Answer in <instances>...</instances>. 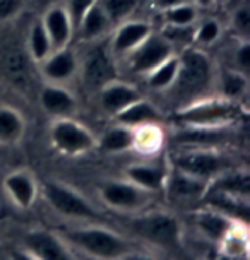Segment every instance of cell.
Segmentation results:
<instances>
[{
    "label": "cell",
    "instance_id": "6da1fadb",
    "mask_svg": "<svg viewBox=\"0 0 250 260\" xmlns=\"http://www.w3.org/2000/svg\"><path fill=\"white\" fill-rule=\"evenodd\" d=\"M216 60L209 50L189 46L178 52V72L175 82L165 92L163 100L171 105V111L214 94Z\"/></svg>",
    "mask_w": 250,
    "mask_h": 260
},
{
    "label": "cell",
    "instance_id": "7a4b0ae2",
    "mask_svg": "<svg viewBox=\"0 0 250 260\" xmlns=\"http://www.w3.org/2000/svg\"><path fill=\"white\" fill-rule=\"evenodd\" d=\"M170 117L175 127H228L247 122L248 106L211 94L171 111Z\"/></svg>",
    "mask_w": 250,
    "mask_h": 260
},
{
    "label": "cell",
    "instance_id": "3957f363",
    "mask_svg": "<svg viewBox=\"0 0 250 260\" xmlns=\"http://www.w3.org/2000/svg\"><path fill=\"white\" fill-rule=\"evenodd\" d=\"M58 236L69 248L79 250L95 260H120L136 252L134 243L125 236L98 224L67 228Z\"/></svg>",
    "mask_w": 250,
    "mask_h": 260
},
{
    "label": "cell",
    "instance_id": "277c9868",
    "mask_svg": "<svg viewBox=\"0 0 250 260\" xmlns=\"http://www.w3.org/2000/svg\"><path fill=\"white\" fill-rule=\"evenodd\" d=\"M238 166L233 156L217 147H178L170 156V168L183 171L207 183Z\"/></svg>",
    "mask_w": 250,
    "mask_h": 260
},
{
    "label": "cell",
    "instance_id": "5b68a950",
    "mask_svg": "<svg viewBox=\"0 0 250 260\" xmlns=\"http://www.w3.org/2000/svg\"><path fill=\"white\" fill-rule=\"evenodd\" d=\"M125 226L134 236L165 250L182 247V224L168 211H139L125 219Z\"/></svg>",
    "mask_w": 250,
    "mask_h": 260
},
{
    "label": "cell",
    "instance_id": "8992f818",
    "mask_svg": "<svg viewBox=\"0 0 250 260\" xmlns=\"http://www.w3.org/2000/svg\"><path fill=\"white\" fill-rule=\"evenodd\" d=\"M79 52V72L77 81L82 87L95 96L105 84L120 77V63L108 46V38L84 45Z\"/></svg>",
    "mask_w": 250,
    "mask_h": 260
},
{
    "label": "cell",
    "instance_id": "52a82bcc",
    "mask_svg": "<svg viewBox=\"0 0 250 260\" xmlns=\"http://www.w3.org/2000/svg\"><path fill=\"white\" fill-rule=\"evenodd\" d=\"M48 137L55 151L71 157L89 154L98 144V137L92 134V130L76 120V117L52 118Z\"/></svg>",
    "mask_w": 250,
    "mask_h": 260
},
{
    "label": "cell",
    "instance_id": "ba28073f",
    "mask_svg": "<svg viewBox=\"0 0 250 260\" xmlns=\"http://www.w3.org/2000/svg\"><path fill=\"white\" fill-rule=\"evenodd\" d=\"M45 201L57 212L58 216L71 221H100L101 214L82 193L69 185L57 182V180H46L43 183Z\"/></svg>",
    "mask_w": 250,
    "mask_h": 260
},
{
    "label": "cell",
    "instance_id": "9c48e42d",
    "mask_svg": "<svg viewBox=\"0 0 250 260\" xmlns=\"http://www.w3.org/2000/svg\"><path fill=\"white\" fill-rule=\"evenodd\" d=\"M36 74V65L27 55L24 43L9 41L0 46V76L14 89L22 94L35 89Z\"/></svg>",
    "mask_w": 250,
    "mask_h": 260
},
{
    "label": "cell",
    "instance_id": "30bf717a",
    "mask_svg": "<svg viewBox=\"0 0 250 260\" xmlns=\"http://www.w3.org/2000/svg\"><path fill=\"white\" fill-rule=\"evenodd\" d=\"M175 53L178 52L156 27L137 48H134L131 53L125 55L122 60H118V63L120 69L123 67L131 76L144 77L156 65L165 62L166 58H170Z\"/></svg>",
    "mask_w": 250,
    "mask_h": 260
},
{
    "label": "cell",
    "instance_id": "8fae6325",
    "mask_svg": "<svg viewBox=\"0 0 250 260\" xmlns=\"http://www.w3.org/2000/svg\"><path fill=\"white\" fill-rule=\"evenodd\" d=\"M98 195L106 207L118 212L136 214L139 211L147 209L152 193L139 188L137 185L131 183L125 178H110L98 183Z\"/></svg>",
    "mask_w": 250,
    "mask_h": 260
},
{
    "label": "cell",
    "instance_id": "7c38bea8",
    "mask_svg": "<svg viewBox=\"0 0 250 260\" xmlns=\"http://www.w3.org/2000/svg\"><path fill=\"white\" fill-rule=\"evenodd\" d=\"M36 71L43 82L69 86L76 81L79 72V50L74 43L62 50H55L36 67Z\"/></svg>",
    "mask_w": 250,
    "mask_h": 260
},
{
    "label": "cell",
    "instance_id": "4fadbf2b",
    "mask_svg": "<svg viewBox=\"0 0 250 260\" xmlns=\"http://www.w3.org/2000/svg\"><path fill=\"white\" fill-rule=\"evenodd\" d=\"M142 96H144V91L141 86L118 77L105 84L92 98H95L96 106L101 113L108 118H113L115 115Z\"/></svg>",
    "mask_w": 250,
    "mask_h": 260
},
{
    "label": "cell",
    "instance_id": "5bb4252c",
    "mask_svg": "<svg viewBox=\"0 0 250 260\" xmlns=\"http://www.w3.org/2000/svg\"><path fill=\"white\" fill-rule=\"evenodd\" d=\"M154 29V22H151L149 19L131 17V19L120 22L113 27L108 36V46L115 55V58L122 60L125 55H129L134 48H137Z\"/></svg>",
    "mask_w": 250,
    "mask_h": 260
},
{
    "label": "cell",
    "instance_id": "9a60e30c",
    "mask_svg": "<svg viewBox=\"0 0 250 260\" xmlns=\"http://www.w3.org/2000/svg\"><path fill=\"white\" fill-rule=\"evenodd\" d=\"M36 98H38L40 108L50 118L76 117L79 113V100L76 92L69 89V86L41 82L36 91Z\"/></svg>",
    "mask_w": 250,
    "mask_h": 260
},
{
    "label": "cell",
    "instance_id": "2e32d148",
    "mask_svg": "<svg viewBox=\"0 0 250 260\" xmlns=\"http://www.w3.org/2000/svg\"><path fill=\"white\" fill-rule=\"evenodd\" d=\"M240 125L228 127H177L173 134V142L178 147H217L223 149L225 144L237 136Z\"/></svg>",
    "mask_w": 250,
    "mask_h": 260
},
{
    "label": "cell",
    "instance_id": "e0dca14e",
    "mask_svg": "<svg viewBox=\"0 0 250 260\" xmlns=\"http://www.w3.org/2000/svg\"><path fill=\"white\" fill-rule=\"evenodd\" d=\"M41 22L52 41L53 52L74 43V24L64 2L52 4L41 11Z\"/></svg>",
    "mask_w": 250,
    "mask_h": 260
},
{
    "label": "cell",
    "instance_id": "ac0fdd59",
    "mask_svg": "<svg viewBox=\"0 0 250 260\" xmlns=\"http://www.w3.org/2000/svg\"><path fill=\"white\" fill-rule=\"evenodd\" d=\"M24 245L27 252L38 260H74L71 248L53 231H29L24 236Z\"/></svg>",
    "mask_w": 250,
    "mask_h": 260
},
{
    "label": "cell",
    "instance_id": "d6986e66",
    "mask_svg": "<svg viewBox=\"0 0 250 260\" xmlns=\"http://www.w3.org/2000/svg\"><path fill=\"white\" fill-rule=\"evenodd\" d=\"M110 120L113 123L123 125V127L136 128L147 123H165L168 120V115L163 111L160 103H156V101H152L151 98L144 94Z\"/></svg>",
    "mask_w": 250,
    "mask_h": 260
},
{
    "label": "cell",
    "instance_id": "ffe728a7",
    "mask_svg": "<svg viewBox=\"0 0 250 260\" xmlns=\"http://www.w3.org/2000/svg\"><path fill=\"white\" fill-rule=\"evenodd\" d=\"M209 183L168 166V176L163 192L177 202H201Z\"/></svg>",
    "mask_w": 250,
    "mask_h": 260
},
{
    "label": "cell",
    "instance_id": "44dd1931",
    "mask_svg": "<svg viewBox=\"0 0 250 260\" xmlns=\"http://www.w3.org/2000/svg\"><path fill=\"white\" fill-rule=\"evenodd\" d=\"M250 89L248 76L243 72H238L235 69H230L226 65L216 62V76H214V94L225 98L230 101L247 103Z\"/></svg>",
    "mask_w": 250,
    "mask_h": 260
},
{
    "label": "cell",
    "instance_id": "7402d4cb",
    "mask_svg": "<svg viewBox=\"0 0 250 260\" xmlns=\"http://www.w3.org/2000/svg\"><path fill=\"white\" fill-rule=\"evenodd\" d=\"M168 168L166 166L154 165V162H132L125 166L123 178L131 183L137 185L139 188L146 190L149 193H160L165 190Z\"/></svg>",
    "mask_w": 250,
    "mask_h": 260
},
{
    "label": "cell",
    "instance_id": "603a6c76",
    "mask_svg": "<svg viewBox=\"0 0 250 260\" xmlns=\"http://www.w3.org/2000/svg\"><path fill=\"white\" fill-rule=\"evenodd\" d=\"M4 190L19 209L33 207L38 195V183L27 170H14L4 178Z\"/></svg>",
    "mask_w": 250,
    "mask_h": 260
},
{
    "label": "cell",
    "instance_id": "cb8c5ba5",
    "mask_svg": "<svg viewBox=\"0 0 250 260\" xmlns=\"http://www.w3.org/2000/svg\"><path fill=\"white\" fill-rule=\"evenodd\" d=\"M112 29H113L112 22L106 17V14L103 9H101L100 0H98V2L82 16L79 24L76 26L74 40H77L82 45L95 43V41L108 38Z\"/></svg>",
    "mask_w": 250,
    "mask_h": 260
},
{
    "label": "cell",
    "instance_id": "d4e9b609",
    "mask_svg": "<svg viewBox=\"0 0 250 260\" xmlns=\"http://www.w3.org/2000/svg\"><path fill=\"white\" fill-rule=\"evenodd\" d=\"M192 222H194V228L204 236L206 240H211V241H221L226 238V235L231 231V228L237 224L238 221H233L230 219L228 216L221 214L217 212L216 209H211L204 206L202 209H197L194 211L192 214Z\"/></svg>",
    "mask_w": 250,
    "mask_h": 260
},
{
    "label": "cell",
    "instance_id": "484cf974",
    "mask_svg": "<svg viewBox=\"0 0 250 260\" xmlns=\"http://www.w3.org/2000/svg\"><path fill=\"white\" fill-rule=\"evenodd\" d=\"M26 118L17 108L0 105V146H16L26 136Z\"/></svg>",
    "mask_w": 250,
    "mask_h": 260
},
{
    "label": "cell",
    "instance_id": "4316f807",
    "mask_svg": "<svg viewBox=\"0 0 250 260\" xmlns=\"http://www.w3.org/2000/svg\"><path fill=\"white\" fill-rule=\"evenodd\" d=\"M207 190L211 192H221V193H228L235 195L240 199H247L250 197V175L248 170L245 166H238V168L228 171V173L217 176L216 180H212L209 183Z\"/></svg>",
    "mask_w": 250,
    "mask_h": 260
},
{
    "label": "cell",
    "instance_id": "83f0119b",
    "mask_svg": "<svg viewBox=\"0 0 250 260\" xmlns=\"http://www.w3.org/2000/svg\"><path fill=\"white\" fill-rule=\"evenodd\" d=\"M178 72V53L171 55L165 62L156 65L151 72H147L142 79V86L154 94H165L175 82Z\"/></svg>",
    "mask_w": 250,
    "mask_h": 260
},
{
    "label": "cell",
    "instance_id": "f1b7e54d",
    "mask_svg": "<svg viewBox=\"0 0 250 260\" xmlns=\"http://www.w3.org/2000/svg\"><path fill=\"white\" fill-rule=\"evenodd\" d=\"M134 130V146L132 149L142 156H156L163 147L166 134L163 123H147Z\"/></svg>",
    "mask_w": 250,
    "mask_h": 260
},
{
    "label": "cell",
    "instance_id": "f546056e",
    "mask_svg": "<svg viewBox=\"0 0 250 260\" xmlns=\"http://www.w3.org/2000/svg\"><path fill=\"white\" fill-rule=\"evenodd\" d=\"M134 146V130L123 125L113 123L103 130L98 139L96 149H101L108 154H122V152L132 151Z\"/></svg>",
    "mask_w": 250,
    "mask_h": 260
},
{
    "label": "cell",
    "instance_id": "4dcf8cb0",
    "mask_svg": "<svg viewBox=\"0 0 250 260\" xmlns=\"http://www.w3.org/2000/svg\"><path fill=\"white\" fill-rule=\"evenodd\" d=\"M24 48H26L27 55H29V58L33 60V63L36 65V67H38V65L53 52L52 41H50L48 35H46L43 22H41L40 17L38 19H35L29 24V27H27Z\"/></svg>",
    "mask_w": 250,
    "mask_h": 260
},
{
    "label": "cell",
    "instance_id": "1f68e13d",
    "mask_svg": "<svg viewBox=\"0 0 250 260\" xmlns=\"http://www.w3.org/2000/svg\"><path fill=\"white\" fill-rule=\"evenodd\" d=\"M226 32V26L221 19L214 16H201L194 26V46L209 50L223 41Z\"/></svg>",
    "mask_w": 250,
    "mask_h": 260
},
{
    "label": "cell",
    "instance_id": "d6a6232c",
    "mask_svg": "<svg viewBox=\"0 0 250 260\" xmlns=\"http://www.w3.org/2000/svg\"><path fill=\"white\" fill-rule=\"evenodd\" d=\"M217 63L226 65V67L235 69V71L243 72L248 76V72H250V40L235 38V36H231V41L226 45L225 57Z\"/></svg>",
    "mask_w": 250,
    "mask_h": 260
},
{
    "label": "cell",
    "instance_id": "836d02e7",
    "mask_svg": "<svg viewBox=\"0 0 250 260\" xmlns=\"http://www.w3.org/2000/svg\"><path fill=\"white\" fill-rule=\"evenodd\" d=\"M226 32H230L235 38L250 40V7L247 0H238L231 6L226 21Z\"/></svg>",
    "mask_w": 250,
    "mask_h": 260
},
{
    "label": "cell",
    "instance_id": "e575fe53",
    "mask_svg": "<svg viewBox=\"0 0 250 260\" xmlns=\"http://www.w3.org/2000/svg\"><path fill=\"white\" fill-rule=\"evenodd\" d=\"M158 16L161 17L165 26L189 27V26H196L199 17L202 16V12L191 2V4H182V6L166 9V11L160 12Z\"/></svg>",
    "mask_w": 250,
    "mask_h": 260
},
{
    "label": "cell",
    "instance_id": "d590c367",
    "mask_svg": "<svg viewBox=\"0 0 250 260\" xmlns=\"http://www.w3.org/2000/svg\"><path fill=\"white\" fill-rule=\"evenodd\" d=\"M139 2L141 0H100V6L115 27L120 22L134 17V14L139 9Z\"/></svg>",
    "mask_w": 250,
    "mask_h": 260
},
{
    "label": "cell",
    "instance_id": "8d00e7d4",
    "mask_svg": "<svg viewBox=\"0 0 250 260\" xmlns=\"http://www.w3.org/2000/svg\"><path fill=\"white\" fill-rule=\"evenodd\" d=\"M27 0H0V24H9L21 17Z\"/></svg>",
    "mask_w": 250,
    "mask_h": 260
},
{
    "label": "cell",
    "instance_id": "74e56055",
    "mask_svg": "<svg viewBox=\"0 0 250 260\" xmlns=\"http://www.w3.org/2000/svg\"><path fill=\"white\" fill-rule=\"evenodd\" d=\"M62 2L66 4L67 12H69V16H71L72 24H74V31H76V26L79 24L82 16H84L98 0H62Z\"/></svg>",
    "mask_w": 250,
    "mask_h": 260
},
{
    "label": "cell",
    "instance_id": "f35d334b",
    "mask_svg": "<svg viewBox=\"0 0 250 260\" xmlns=\"http://www.w3.org/2000/svg\"><path fill=\"white\" fill-rule=\"evenodd\" d=\"M192 0H149V7L151 11H154L156 14L171 9L175 6H182V4H191Z\"/></svg>",
    "mask_w": 250,
    "mask_h": 260
},
{
    "label": "cell",
    "instance_id": "ab89813d",
    "mask_svg": "<svg viewBox=\"0 0 250 260\" xmlns=\"http://www.w3.org/2000/svg\"><path fill=\"white\" fill-rule=\"evenodd\" d=\"M192 4L201 12H212L217 6H220V0H192Z\"/></svg>",
    "mask_w": 250,
    "mask_h": 260
},
{
    "label": "cell",
    "instance_id": "60d3db41",
    "mask_svg": "<svg viewBox=\"0 0 250 260\" xmlns=\"http://www.w3.org/2000/svg\"><path fill=\"white\" fill-rule=\"evenodd\" d=\"M11 260H38V258L33 257L27 250H14V252H11Z\"/></svg>",
    "mask_w": 250,
    "mask_h": 260
},
{
    "label": "cell",
    "instance_id": "b9f144b4",
    "mask_svg": "<svg viewBox=\"0 0 250 260\" xmlns=\"http://www.w3.org/2000/svg\"><path fill=\"white\" fill-rule=\"evenodd\" d=\"M120 260H154V258H152V257H147V255L139 253L137 250H136V252L129 253L127 257H123V258H120Z\"/></svg>",
    "mask_w": 250,
    "mask_h": 260
},
{
    "label": "cell",
    "instance_id": "7bdbcfd3",
    "mask_svg": "<svg viewBox=\"0 0 250 260\" xmlns=\"http://www.w3.org/2000/svg\"><path fill=\"white\" fill-rule=\"evenodd\" d=\"M57 2H62V0H35L36 7H40L41 11H43V9H46L48 6H52V4H57Z\"/></svg>",
    "mask_w": 250,
    "mask_h": 260
},
{
    "label": "cell",
    "instance_id": "ee69618b",
    "mask_svg": "<svg viewBox=\"0 0 250 260\" xmlns=\"http://www.w3.org/2000/svg\"><path fill=\"white\" fill-rule=\"evenodd\" d=\"M220 260H247V257H242V255H221Z\"/></svg>",
    "mask_w": 250,
    "mask_h": 260
},
{
    "label": "cell",
    "instance_id": "f6af8a7d",
    "mask_svg": "<svg viewBox=\"0 0 250 260\" xmlns=\"http://www.w3.org/2000/svg\"><path fill=\"white\" fill-rule=\"evenodd\" d=\"M237 2H238V0H220V4H228V6H230V4L233 6V4H237Z\"/></svg>",
    "mask_w": 250,
    "mask_h": 260
}]
</instances>
